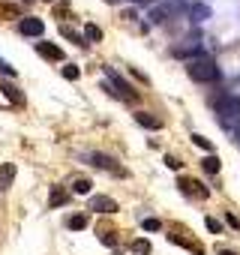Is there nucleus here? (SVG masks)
I'll return each instance as SVG.
<instances>
[{
    "label": "nucleus",
    "mask_w": 240,
    "mask_h": 255,
    "mask_svg": "<svg viewBox=\"0 0 240 255\" xmlns=\"http://www.w3.org/2000/svg\"><path fill=\"white\" fill-rule=\"evenodd\" d=\"M186 72H189V78L192 81H201V84H207V81H216L219 78V66L213 63V57H195V60H189V66H186Z\"/></svg>",
    "instance_id": "nucleus-1"
},
{
    "label": "nucleus",
    "mask_w": 240,
    "mask_h": 255,
    "mask_svg": "<svg viewBox=\"0 0 240 255\" xmlns=\"http://www.w3.org/2000/svg\"><path fill=\"white\" fill-rule=\"evenodd\" d=\"M87 159H90V165H96V168H102V171H114L117 177H126V171L120 168L117 159L108 156V153H87Z\"/></svg>",
    "instance_id": "nucleus-2"
},
{
    "label": "nucleus",
    "mask_w": 240,
    "mask_h": 255,
    "mask_svg": "<svg viewBox=\"0 0 240 255\" xmlns=\"http://www.w3.org/2000/svg\"><path fill=\"white\" fill-rule=\"evenodd\" d=\"M105 75H108V78H111V84L117 87V90H114V96H120V99H135V90H132V87H129L123 78H120V75H117L111 66H105Z\"/></svg>",
    "instance_id": "nucleus-3"
},
{
    "label": "nucleus",
    "mask_w": 240,
    "mask_h": 255,
    "mask_svg": "<svg viewBox=\"0 0 240 255\" xmlns=\"http://www.w3.org/2000/svg\"><path fill=\"white\" fill-rule=\"evenodd\" d=\"M90 210H96V213L105 216V213H114V210H117V201H114L111 195H93V198H90Z\"/></svg>",
    "instance_id": "nucleus-4"
},
{
    "label": "nucleus",
    "mask_w": 240,
    "mask_h": 255,
    "mask_svg": "<svg viewBox=\"0 0 240 255\" xmlns=\"http://www.w3.org/2000/svg\"><path fill=\"white\" fill-rule=\"evenodd\" d=\"M213 108H216L219 114H225V117H228V114L234 117V114H237V108H240V102H237V99H231V96L225 93V96H216V99H213Z\"/></svg>",
    "instance_id": "nucleus-5"
},
{
    "label": "nucleus",
    "mask_w": 240,
    "mask_h": 255,
    "mask_svg": "<svg viewBox=\"0 0 240 255\" xmlns=\"http://www.w3.org/2000/svg\"><path fill=\"white\" fill-rule=\"evenodd\" d=\"M18 30H21L24 36H42L45 24H42L39 18H21V21H18Z\"/></svg>",
    "instance_id": "nucleus-6"
},
{
    "label": "nucleus",
    "mask_w": 240,
    "mask_h": 255,
    "mask_svg": "<svg viewBox=\"0 0 240 255\" xmlns=\"http://www.w3.org/2000/svg\"><path fill=\"white\" fill-rule=\"evenodd\" d=\"M180 189H183L186 195H192V198H204V195H207V186H201V183L192 180V177H183V180H180Z\"/></svg>",
    "instance_id": "nucleus-7"
},
{
    "label": "nucleus",
    "mask_w": 240,
    "mask_h": 255,
    "mask_svg": "<svg viewBox=\"0 0 240 255\" xmlns=\"http://www.w3.org/2000/svg\"><path fill=\"white\" fill-rule=\"evenodd\" d=\"M36 51H39L45 60H63V51H60L54 42H36Z\"/></svg>",
    "instance_id": "nucleus-8"
},
{
    "label": "nucleus",
    "mask_w": 240,
    "mask_h": 255,
    "mask_svg": "<svg viewBox=\"0 0 240 255\" xmlns=\"http://www.w3.org/2000/svg\"><path fill=\"white\" fill-rule=\"evenodd\" d=\"M15 180V162H3L0 165V189H9Z\"/></svg>",
    "instance_id": "nucleus-9"
},
{
    "label": "nucleus",
    "mask_w": 240,
    "mask_h": 255,
    "mask_svg": "<svg viewBox=\"0 0 240 255\" xmlns=\"http://www.w3.org/2000/svg\"><path fill=\"white\" fill-rule=\"evenodd\" d=\"M135 120L144 126V129H159V126H162V120H159L156 114H150V111H138V114H135Z\"/></svg>",
    "instance_id": "nucleus-10"
},
{
    "label": "nucleus",
    "mask_w": 240,
    "mask_h": 255,
    "mask_svg": "<svg viewBox=\"0 0 240 255\" xmlns=\"http://www.w3.org/2000/svg\"><path fill=\"white\" fill-rule=\"evenodd\" d=\"M189 15H192V21H195V24H201V21H207V18H210V6H207V3H195V6L189 9Z\"/></svg>",
    "instance_id": "nucleus-11"
},
{
    "label": "nucleus",
    "mask_w": 240,
    "mask_h": 255,
    "mask_svg": "<svg viewBox=\"0 0 240 255\" xmlns=\"http://www.w3.org/2000/svg\"><path fill=\"white\" fill-rule=\"evenodd\" d=\"M69 201V192L63 189V186H51V198H48V204L51 207H60V204H66Z\"/></svg>",
    "instance_id": "nucleus-12"
},
{
    "label": "nucleus",
    "mask_w": 240,
    "mask_h": 255,
    "mask_svg": "<svg viewBox=\"0 0 240 255\" xmlns=\"http://www.w3.org/2000/svg\"><path fill=\"white\" fill-rule=\"evenodd\" d=\"M201 165H204V171H207V174H216V171H219V156H213V153H207Z\"/></svg>",
    "instance_id": "nucleus-13"
},
{
    "label": "nucleus",
    "mask_w": 240,
    "mask_h": 255,
    "mask_svg": "<svg viewBox=\"0 0 240 255\" xmlns=\"http://www.w3.org/2000/svg\"><path fill=\"white\" fill-rule=\"evenodd\" d=\"M90 186H93V183H90L87 177H78V180L72 183V192H78V195H87V192H90Z\"/></svg>",
    "instance_id": "nucleus-14"
},
{
    "label": "nucleus",
    "mask_w": 240,
    "mask_h": 255,
    "mask_svg": "<svg viewBox=\"0 0 240 255\" xmlns=\"http://www.w3.org/2000/svg\"><path fill=\"white\" fill-rule=\"evenodd\" d=\"M84 39H90V42H99V39H102V30H99L96 24H87V27H84Z\"/></svg>",
    "instance_id": "nucleus-15"
},
{
    "label": "nucleus",
    "mask_w": 240,
    "mask_h": 255,
    "mask_svg": "<svg viewBox=\"0 0 240 255\" xmlns=\"http://www.w3.org/2000/svg\"><path fill=\"white\" fill-rule=\"evenodd\" d=\"M84 225H87V216H84V213H75V216H69V228H72V231H81Z\"/></svg>",
    "instance_id": "nucleus-16"
},
{
    "label": "nucleus",
    "mask_w": 240,
    "mask_h": 255,
    "mask_svg": "<svg viewBox=\"0 0 240 255\" xmlns=\"http://www.w3.org/2000/svg\"><path fill=\"white\" fill-rule=\"evenodd\" d=\"M150 240H132V252H138V255H150Z\"/></svg>",
    "instance_id": "nucleus-17"
},
{
    "label": "nucleus",
    "mask_w": 240,
    "mask_h": 255,
    "mask_svg": "<svg viewBox=\"0 0 240 255\" xmlns=\"http://www.w3.org/2000/svg\"><path fill=\"white\" fill-rule=\"evenodd\" d=\"M165 15H168V6H156V9L150 12V21H153V24H162Z\"/></svg>",
    "instance_id": "nucleus-18"
},
{
    "label": "nucleus",
    "mask_w": 240,
    "mask_h": 255,
    "mask_svg": "<svg viewBox=\"0 0 240 255\" xmlns=\"http://www.w3.org/2000/svg\"><path fill=\"white\" fill-rule=\"evenodd\" d=\"M3 90H6V96H9V99H12V102H15V105H24V96H21V93H18V87H12V84H6V87H3Z\"/></svg>",
    "instance_id": "nucleus-19"
},
{
    "label": "nucleus",
    "mask_w": 240,
    "mask_h": 255,
    "mask_svg": "<svg viewBox=\"0 0 240 255\" xmlns=\"http://www.w3.org/2000/svg\"><path fill=\"white\" fill-rule=\"evenodd\" d=\"M78 75H81V72H78V66H72V63H66V66H63V78H66V81H78Z\"/></svg>",
    "instance_id": "nucleus-20"
},
{
    "label": "nucleus",
    "mask_w": 240,
    "mask_h": 255,
    "mask_svg": "<svg viewBox=\"0 0 240 255\" xmlns=\"http://www.w3.org/2000/svg\"><path fill=\"white\" fill-rule=\"evenodd\" d=\"M60 33H63L66 39H72V42H78V45H84V36H78L75 30H69V27H60Z\"/></svg>",
    "instance_id": "nucleus-21"
},
{
    "label": "nucleus",
    "mask_w": 240,
    "mask_h": 255,
    "mask_svg": "<svg viewBox=\"0 0 240 255\" xmlns=\"http://www.w3.org/2000/svg\"><path fill=\"white\" fill-rule=\"evenodd\" d=\"M141 228H144V231H159V228H162V222L150 216V219H144V222H141Z\"/></svg>",
    "instance_id": "nucleus-22"
},
{
    "label": "nucleus",
    "mask_w": 240,
    "mask_h": 255,
    "mask_svg": "<svg viewBox=\"0 0 240 255\" xmlns=\"http://www.w3.org/2000/svg\"><path fill=\"white\" fill-rule=\"evenodd\" d=\"M192 141H195V144H198L201 150H207V153H210V147H213V144H210V141H207L204 135H192Z\"/></svg>",
    "instance_id": "nucleus-23"
},
{
    "label": "nucleus",
    "mask_w": 240,
    "mask_h": 255,
    "mask_svg": "<svg viewBox=\"0 0 240 255\" xmlns=\"http://www.w3.org/2000/svg\"><path fill=\"white\" fill-rule=\"evenodd\" d=\"M204 225H207V231H213V234H219V228H222V225H219L216 219H210V216L204 219Z\"/></svg>",
    "instance_id": "nucleus-24"
},
{
    "label": "nucleus",
    "mask_w": 240,
    "mask_h": 255,
    "mask_svg": "<svg viewBox=\"0 0 240 255\" xmlns=\"http://www.w3.org/2000/svg\"><path fill=\"white\" fill-rule=\"evenodd\" d=\"M0 72H3V75H9V78L15 75V69H12V66H9L6 60H0Z\"/></svg>",
    "instance_id": "nucleus-25"
},
{
    "label": "nucleus",
    "mask_w": 240,
    "mask_h": 255,
    "mask_svg": "<svg viewBox=\"0 0 240 255\" xmlns=\"http://www.w3.org/2000/svg\"><path fill=\"white\" fill-rule=\"evenodd\" d=\"M120 18H123V21H135L138 12H135V9H123V15H120Z\"/></svg>",
    "instance_id": "nucleus-26"
},
{
    "label": "nucleus",
    "mask_w": 240,
    "mask_h": 255,
    "mask_svg": "<svg viewBox=\"0 0 240 255\" xmlns=\"http://www.w3.org/2000/svg\"><path fill=\"white\" fill-rule=\"evenodd\" d=\"M165 165H168V168H174V171H177V168H180V159H177V156H165Z\"/></svg>",
    "instance_id": "nucleus-27"
},
{
    "label": "nucleus",
    "mask_w": 240,
    "mask_h": 255,
    "mask_svg": "<svg viewBox=\"0 0 240 255\" xmlns=\"http://www.w3.org/2000/svg\"><path fill=\"white\" fill-rule=\"evenodd\" d=\"M0 15H18L15 6H0Z\"/></svg>",
    "instance_id": "nucleus-28"
},
{
    "label": "nucleus",
    "mask_w": 240,
    "mask_h": 255,
    "mask_svg": "<svg viewBox=\"0 0 240 255\" xmlns=\"http://www.w3.org/2000/svg\"><path fill=\"white\" fill-rule=\"evenodd\" d=\"M219 255H237V252H231V249H222V252H219Z\"/></svg>",
    "instance_id": "nucleus-29"
},
{
    "label": "nucleus",
    "mask_w": 240,
    "mask_h": 255,
    "mask_svg": "<svg viewBox=\"0 0 240 255\" xmlns=\"http://www.w3.org/2000/svg\"><path fill=\"white\" fill-rule=\"evenodd\" d=\"M138 3H147V0H138Z\"/></svg>",
    "instance_id": "nucleus-30"
},
{
    "label": "nucleus",
    "mask_w": 240,
    "mask_h": 255,
    "mask_svg": "<svg viewBox=\"0 0 240 255\" xmlns=\"http://www.w3.org/2000/svg\"><path fill=\"white\" fill-rule=\"evenodd\" d=\"M108 3H117V0H108Z\"/></svg>",
    "instance_id": "nucleus-31"
},
{
    "label": "nucleus",
    "mask_w": 240,
    "mask_h": 255,
    "mask_svg": "<svg viewBox=\"0 0 240 255\" xmlns=\"http://www.w3.org/2000/svg\"><path fill=\"white\" fill-rule=\"evenodd\" d=\"M48 3H51V0H48Z\"/></svg>",
    "instance_id": "nucleus-32"
}]
</instances>
